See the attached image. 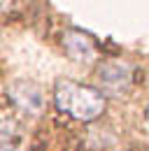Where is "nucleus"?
<instances>
[{
	"instance_id": "obj_1",
	"label": "nucleus",
	"mask_w": 149,
	"mask_h": 151,
	"mask_svg": "<svg viewBox=\"0 0 149 151\" xmlns=\"http://www.w3.org/2000/svg\"><path fill=\"white\" fill-rule=\"evenodd\" d=\"M54 105L61 114L70 116L74 121L89 123V121H95L98 116H103L107 100L93 86L77 84L72 79H61L54 86Z\"/></svg>"
},
{
	"instance_id": "obj_2",
	"label": "nucleus",
	"mask_w": 149,
	"mask_h": 151,
	"mask_svg": "<svg viewBox=\"0 0 149 151\" xmlns=\"http://www.w3.org/2000/svg\"><path fill=\"white\" fill-rule=\"evenodd\" d=\"M98 79L107 93H124L133 81V68L124 60H105L98 65Z\"/></svg>"
},
{
	"instance_id": "obj_3",
	"label": "nucleus",
	"mask_w": 149,
	"mask_h": 151,
	"mask_svg": "<svg viewBox=\"0 0 149 151\" xmlns=\"http://www.w3.org/2000/svg\"><path fill=\"white\" fill-rule=\"evenodd\" d=\"M9 95H12V100H14L26 114H37L42 107H44L42 93L37 91V86L28 84V81H17V84H12V86H9Z\"/></svg>"
},
{
	"instance_id": "obj_4",
	"label": "nucleus",
	"mask_w": 149,
	"mask_h": 151,
	"mask_svg": "<svg viewBox=\"0 0 149 151\" xmlns=\"http://www.w3.org/2000/svg\"><path fill=\"white\" fill-rule=\"evenodd\" d=\"M63 47H65V54L72 60H77V63H89V60L95 58V49H93L91 40L86 37L84 33H77V30L65 33Z\"/></svg>"
},
{
	"instance_id": "obj_5",
	"label": "nucleus",
	"mask_w": 149,
	"mask_h": 151,
	"mask_svg": "<svg viewBox=\"0 0 149 151\" xmlns=\"http://www.w3.org/2000/svg\"><path fill=\"white\" fill-rule=\"evenodd\" d=\"M145 116H147V121H149V107H147V112H145Z\"/></svg>"
}]
</instances>
